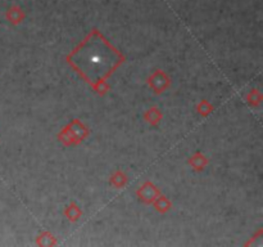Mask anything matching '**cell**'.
Segmentation results:
<instances>
[{"label": "cell", "instance_id": "3957f363", "mask_svg": "<svg viewBox=\"0 0 263 247\" xmlns=\"http://www.w3.org/2000/svg\"><path fill=\"white\" fill-rule=\"evenodd\" d=\"M64 129H66V130L69 133V135L73 138V140L76 142V144H80L84 139H86L90 133L89 129H87L86 126L79 120V118L72 120L68 125L64 126Z\"/></svg>", "mask_w": 263, "mask_h": 247}, {"label": "cell", "instance_id": "277c9868", "mask_svg": "<svg viewBox=\"0 0 263 247\" xmlns=\"http://www.w3.org/2000/svg\"><path fill=\"white\" fill-rule=\"evenodd\" d=\"M136 195H138L139 200L143 201L144 203L151 205V203H153L154 200L161 195V190H159L152 182H145L138 190H136Z\"/></svg>", "mask_w": 263, "mask_h": 247}, {"label": "cell", "instance_id": "ba28073f", "mask_svg": "<svg viewBox=\"0 0 263 247\" xmlns=\"http://www.w3.org/2000/svg\"><path fill=\"white\" fill-rule=\"evenodd\" d=\"M64 216H66L69 221H72V223H76V221H79L80 218L82 216V211L76 203L72 202L69 203L66 207V210H64Z\"/></svg>", "mask_w": 263, "mask_h": 247}, {"label": "cell", "instance_id": "8992f818", "mask_svg": "<svg viewBox=\"0 0 263 247\" xmlns=\"http://www.w3.org/2000/svg\"><path fill=\"white\" fill-rule=\"evenodd\" d=\"M189 165L192 169H194L195 171H202L205 169V166L208 165V158L203 153L198 152V153L193 154L189 158Z\"/></svg>", "mask_w": 263, "mask_h": 247}, {"label": "cell", "instance_id": "6da1fadb", "mask_svg": "<svg viewBox=\"0 0 263 247\" xmlns=\"http://www.w3.org/2000/svg\"><path fill=\"white\" fill-rule=\"evenodd\" d=\"M69 66L79 72L91 87L108 77L125 62V57L115 48L99 30L94 28L67 56Z\"/></svg>", "mask_w": 263, "mask_h": 247}, {"label": "cell", "instance_id": "52a82bcc", "mask_svg": "<svg viewBox=\"0 0 263 247\" xmlns=\"http://www.w3.org/2000/svg\"><path fill=\"white\" fill-rule=\"evenodd\" d=\"M162 112L158 107H151L145 113H144V120L149 123V125H158L159 121L162 120Z\"/></svg>", "mask_w": 263, "mask_h": 247}, {"label": "cell", "instance_id": "9a60e30c", "mask_svg": "<svg viewBox=\"0 0 263 247\" xmlns=\"http://www.w3.org/2000/svg\"><path fill=\"white\" fill-rule=\"evenodd\" d=\"M109 89H110V86L108 85L107 81L99 82V84H97L94 87H92V90H94V92L99 95L107 94V93L109 92Z\"/></svg>", "mask_w": 263, "mask_h": 247}, {"label": "cell", "instance_id": "5bb4252c", "mask_svg": "<svg viewBox=\"0 0 263 247\" xmlns=\"http://www.w3.org/2000/svg\"><path fill=\"white\" fill-rule=\"evenodd\" d=\"M58 139L62 144H64V146H76V142L73 140V138L69 135V133L64 128L62 129L61 133L58 134Z\"/></svg>", "mask_w": 263, "mask_h": 247}, {"label": "cell", "instance_id": "5b68a950", "mask_svg": "<svg viewBox=\"0 0 263 247\" xmlns=\"http://www.w3.org/2000/svg\"><path fill=\"white\" fill-rule=\"evenodd\" d=\"M5 18H7L12 25L15 26L20 25V23L25 20L26 13L20 5H12V7L8 8L7 12H5Z\"/></svg>", "mask_w": 263, "mask_h": 247}, {"label": "cell", "instance_id": "7a4b0ae2", "mask_svg": "<svg viewBox=\"0 0 263 247\" xmlns=\"http://www.w3.org/2000/svg\"><path fill=\"white\" fill-rule=\"evenodd\" d=\"M148 85L156 94H162L171 85V79L168 75L162 69H157L156 72L148 77Z\"/></svg>", "mask_w": 263, "mask_h": 247}, {"label": "cell", "instance_id": "4fadbf2b", "mask_svg": "<svg viewBox=\"0 0 263 247\" xmlns=\"http://www.w3.org/2000/svg\"><path fill=\"white\" fill-rule=\"evenodd\" d=\"M262 99H263V95L258 89L251 90V92H249V94L247 95V100H248L249 104H252V105H259L261 104Z\"/></svg>", "mask_w": 263, "mask_h": 247}, {"label": "cell", "instance_id": "8fae6325", "mask_svg": "<svg viewBox=\"0 0 263 247\" xmlns=\"http://www.w3.org/2000/svg\"><path fill=\"white\" fill-rule=\"evenodd\" d=\"M36 243H37L39 246H43V247L55 246L57 238L50 233V232L46 231V232H43L40 236H37V238H36Z\"/></svg>", "mask_w": 263, "mask_h": 247}, {"label": "cell", "instance_id": "30bf717a", "mask_svg": "<svg viewBox=\"0 0 263 247\" xmlns=\"http://www.w3.org/2000/svg\"><path fill=\"white\" fill-rule=\"evenodd\" d=\"M109 182L115 188H123L127 184V175L123 171H121V170H117V171L112 174Z\"/></svg>", "mask_w": 263, "mask_h": 247}, {"label": "cell", "instance_id": "9c48e42d", "mask_svg": "<svg viewBox=\"0 0 263 247\" xmlns=\"http://www.w3.org/2000/svg\"><path fill=\"white\" fill-rule=\"evenodd\" d=\"M153 205H154V207H156V210L158 211V213L164 214V213H167L168 210H171L172 203H171V201L168 200V198L164 197V196H162V195H159L158 197L154 200Z\"/></svg>", "mask_w": 263, "mask_h": 247}, {"label": "cell", "instance_id": "7c38bea8", "mask_svg": "<svg viewBox=\"0 0 263 247\" xmlns=\"http://www.w3.org/2000/svg\"><path fill=\"white\" fill-rule=\"evenodd\" d=\"M213 111V105L208 102L207 99H202L197 104V112L199 113L200 116H208L211 115Z\"/></svg>", "mask_w": 263, "mask_h": 247}]
</instances>
